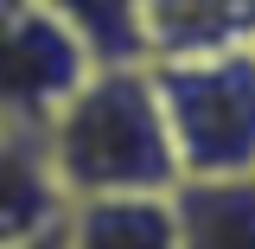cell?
Masks as SVG:
<instances>
[{
  "instance_id": "4",
  "label": "cell",
  "mask_w": 255,
  "mask_h": 249,
  "mask_svg": "<svg viewBox=\"0 0 255 249\" xmlns=\"http://www.w3.org/2000/svg\"><path fill=\"white\" fill-rule=\"evenodd\" d=\"M255 45V0H134V58L191 64Z\"/></svg>"
},
{
  "instance_id": "5",
  "label": "cell",
  "mask_w": 255,
  "mask_h": 249,
  "mask_svg": "<svg viewBox=\"0 0 255 249\" xmlns=\"http://www.w3.org/2000/svg\"><path fill=\"white\" fill-rule=\"evenodd\" d=\"M64 249H179L172 192H122V198H77L58 211Z\"/></svg>"
},
{
  "instance_id": "10",
  "label": "cell",
  "mask_w": 255,
  "mask_h": 249,
  "mask_svg": "<svg viewBox=\"0 0 255 249\" xmlns=\"http://www.w3.org/2000/svg\"><path fill=\"white\" fill-rule=\"evenodd\" d=\"M249 179H255V173H249Z\"/></svg>"
},
{
  "instance_id": "1",
  "label": "cell",
  "mask_w": 255,
  "mask_h": 249,
  "mask_svg": "<svg viewBox=\"0 0 255 249\" xmlns=\"http://www.w3.org/2000/svg\"><path fill=\"white\" fill-rule=\"evenodd\" d=\"M38 147H45V173L58 186V205L179 186L147 64H90L77 77V90L45 115Z\"/></svg>"
},
{
  "instance_id": "2",
  "label": "cell",
  "mask_w": 255,
  "mask_h": 249,
  "mask_svg": "<svg viewBox=\"0 0 255 249\" xmlns=\"http://www.w3.org/2000/svg\"><path fill=\"white\" fill-rule=\"evenodd\" d=\"M172 141L179 179H249L255 173V45L191 64H147Z\"/></svg>"
},
{
  "instance_id": "8",
  "label": "cell",
  "mask_w": 255,
  "mask_h": 249,
  "mask_svg": "<svg viewBox=\"0 0 255 249\" xmlns=\"http://www.w3.org/2000/svg\"><path fill=\"white\" fill-rule=\"evenodd\" d=\"M58 19L90 64H140L134 58V0H38Z\"/></svg>"
},
{
  "instance_id": "9",
  "label": "cell",
  "mask_w": 255,
  "mask_h": 249,
  "mask_svg": "<svg viewBox=\"0 0 255 249\" xmlns=\"http://www.w3.org/2000/svg\"><path fill=\"white\" fill-rule=\"evenodd\" d=\"M0 249H64V243H58V224H45V230H32L19 243H0Z\"/></svg>"
},
{
  "instance_id": "7",
  "label": "cell",
  "mask_w": 255,
  "mask_h": 249,
  "mask_svg": "<svg viewBox=\"0 0 255 249\" xmlns=\"http://www.w3.org/2000/svg\"><path fill=\"white\" fill-rule=\"evenodd\" d=\"M58 186L45 173V147L38 128L0 122V243H19L32 230L58 224Z\"/></svg>"
},
{
  "instance_id": "6",
  "label": "cell",
  "mask_w": 255,
  "mask_h": 249,
  "mask_svg": "<svg viewBox=\"0 0 255 249\" xmlns=\"http://www.w3.org/2000/svg\"><path fill=\"white\" fill-rule=\"evenodd\" d=\"M179 249H255V179H179Z\"/></svg>"
},
{
  "instance_id": "3",
  "label": "cell",
  "mask_w": 255,
  "mask_h": 249,
  "mask_svg": "<svg viewBox=\"0 0 255 249\" xmlns=\"http://www.w3.org/2000/svg\"><path fill=\"white\" fill-rule=\"evenodd\" d=\"M90 51L38 6V0H0V122L45 128V115L77 90Z\"/></svg>"
}]
</instances>
